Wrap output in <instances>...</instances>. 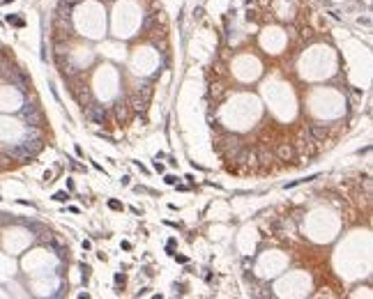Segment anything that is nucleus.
<instances>
[{"label":"nucleus","mask_w":373,"mask_h":299,"mask_svg":"<svg viewBox=\"0 0 373 299\" xmlns=\"http://www.w3.org/2000/svg\"><path fill=\"white\" fill-rule=\"evenodd\" d=\"M309 138L313 140V143H320V140H325L327 138V124H323V122H313V124H309Z\"/></svg>","instance_id":"1"},{"label":"nucleus","mask_w":373,"mask_h":299,"mask_svg":"<svg viewBox=\"0 0 373 299\" xmlns=\"http://www.w3.org/2000/svg\"><path fill=\"white\" fill-rule=\"evenodd\" d=\"M276 157H279L281 161H290L295 157V147L290 143H279L276 145Z\"/></svg>","instance_id":"2"},{"label":"nucleus","mask_w":373,"mask_h":299,"mask_svg":"<svg viewBox=\"0 0 373 299\" xmlns=\"http://www.w3.org/2000/svg\"><path fill=\"white\" fill-rule=\"evenodd\" d=\"M37 110H39V106H37V101H28V104H23V108L19 110V115H21V118H23V120H26V118H28V115H32V113H37Z\"/></svg>","instance_id":"3"},{"label":"nucleus","mask_w":373,"mask_h":299,"mask_svg":"<svg viewBox=\"0 0 373 299\" xmlns=\"http://www.w3.org/2000/svg\"><path fill=\"white\" fill-rule=\"evenodd\" d=\"M49 244L53 246V249H55V253H58V258H60V260H69V249L60 246V244L55 242V239H49Z\"/></svg>","instance_id":"4"},{"label":"nucleus","mask_w":373,"mask_h":299,"mask_svg":"<svg viewBox=\"0 0 373 299\" xmlns=\"http://www.w3.org/2000/svg\"><path fill=\"white\" fill-rule=\"evenodd\" d=\"M7 23H12V26H16V28H23V26H26V21L19 19V16H14V14L7 16Z\"/></svg>","instance_id":"5"},{"label":"nucleus","mask_w":373,"mask_h":299,"mask_svg":"<svg viewBox=\"0 0 373 299\" xmlns=\"http://www.w3.org/2000/svg\"><path fill=\"white\" fill-rule=\"evenodd\" d=\"M69 198H72V196H69V193H67V191H58V193H55V196H53V200H58V203H67V200H69Z\"/></svg>","instance_id":"6"},{"label":"nucleus","mask_w":373,"mask_h":299,"mask_svg":"<svg viewBox=\"0 0 373 299\" xmlns=\"http://www.w3.org/2000/svg\"><path fill=\"white\" fill-rule=\"evenodd\" d=\"M81 269H83V283L88 285V281H90V272H92V269L88 267V265H81Z\"/></svg>","instance_id":"7"},{"label":"nucleus","mask_w":373,"mask_h":299,"mask_svg":"<svg viewBox=\"0 0 373 299\" xmlns=\"http://www.w3.org/2000/svg\"><path fill=\"white\" fill-rule=\"evenodd\" d=\"M108 207H111V209H115V212H122V209H124L120 200H108Z\"/></svg>","instance_id":"8"},{"label":"nucleus","mask_w":373,"mask_h":299,"mask_svg":"<svg viewBox=\"0 0 373 299\" xmlns=\"http://www.w3.org/2000/svg\"><path fill=\"white\" fill-rule=\"evenodd\" d=\"M115 285H117V290H120V285L124 288V274H115Z\"/></svg>","instance_id":"9"},{"label":"nucleus","mask_w":373,"mask_h":299,"mask_svg":"<svg viewBox=\"0 0 373 299\" xmlns=\"http://www.w3.org/2000/svg\"><path fill=\"white\" fill-rule=\"evenodd\" d=\"M164 182H166V184H177V177H175V175H166Z\"/></svg>","instance_id":"10"},{"label":"nucleus","mask_w":373,"mask_h":299,"mask_svg":"<svg viewBox=\"0 0 373 299\" xmlns=\"http://www.w3.org/2000/svg\"><path fill=\"white\" fill-rule=\"evenodd\" d=\"M155 171H157V173H164V163H159V159L155 161Z\"/></svg>","instance_id":"11"},{"label":"nucleus","mask_w":373,"mask_h":299,"mask_svg":"<svg viewBox=\"0 0 373 299\" xmlns=\"http://www.w3.org/2000/svg\"><path fill=\"white\" fill-rule=\"evenodd\" d=\"M173 258H175L177 262H187V255H177V253H173Z\"/></svg>","instance_id":"12"}]
</instances>
